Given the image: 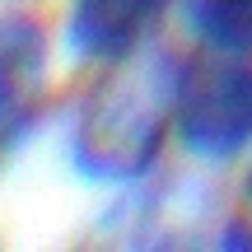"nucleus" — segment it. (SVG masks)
Segmentation results:
<instances>
[{
    "label": "nucleus",
    "instance_id": "f257e3e1",
    "mask_svg": "<svg viewBox=\"0 0 252 252\" xmlns=\"http://www.w3.org/2000/svg\"><path fill=\"white\" fill-rule=\"evenodd\" d=\"M173 80L178 65L150 61L117 70L84 98L70 131V159L94 182H135L159 163L173 126Z\"/></svg>",
    "mask_w": 252,
    "mask_h": 252
},
{
    "label": "nucleus",
    "instance_id": "f03ea898",
    "mask_svg": "<svg viewBox=\"0 0 252 252\" xmlns=\"http://www.w3.org/2000/svg\"><path fill=\"white\" fill-rule=\"evenodd\" d=\"M173 131L196 163H234L252 150V61L201 52L178 65Z\"/></svg>",
    "mask_w": 252,
    "mask_h": 252
},
{
    "label": "nucleus",
    "instance_id": "7ed1b4c3",
    "mask_svg": "<svg viewBox=\"0 0 252 252\" xmlns=\"http://www.w3.org/2000/svg\"><path fill=\"white\" fill-rule=\"evenodd\" d=\"M47 56L52 42L42 19H33L28 9H0V163L37 117L47 89Z\"/></svg>",
    "mask_w": 252,
    "mask_h": 252
},
{
    "label": "nucleus",
    "instance_id": "20e7f679",
    "mask_svg": "<svg viewBox=\"0 0 252 252\" xmlns=\"http://www.w3.org/2000/svg\"><path fill=\"white\" fill-rule=\"evenodd\" d=\"M168 0H70L65 42L80 61L126 65L163 19Z\"/></svg>",
    "mask_w": 252,
    "mask_h": 252
},
{
    "label": "nucleus",
    "instance_id": "39448f33",
    "mask_svg": "<svg viewBox=\"0 0 252 252\" xmlns=\"http://www.w3.org/2000/svg\"><path fill=\"white\" fill-rule=\"evenodd\" d=\"M182 19L201 47L252 56V0H182Z\"/></svg>",
    "mask_w": 252,
    "mask_h": 252
},
{
    "label": "nucleus",
    "instance_id": "423d86ee",
    "mask_svg": "<svg viewBox=\"0 0 252 252\" xmlns=\"http://www.w3.org/2000/svg\"><path fill=\"white\" fill-rule=\"evenodd\" d=\"M243 229L252 234V168H248V182H243Z\"/></svg>",
    "mask_w": 252,
    "mask_h": 252
}]
</instances>
